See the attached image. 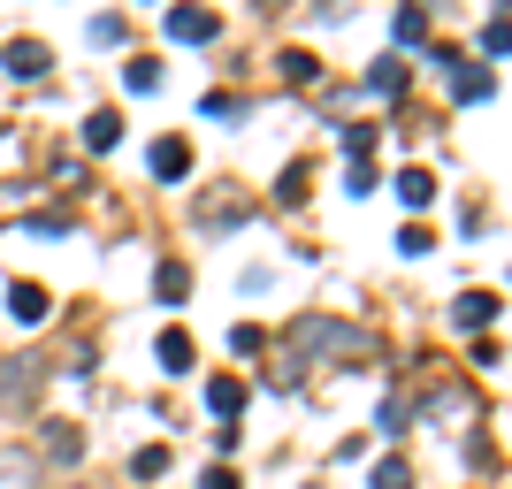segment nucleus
<instances>
[{
	"mask_svg": "<svg viewBox=\"0 0 512 489\" xmlns=\"http://www.w3.org/2000/svg\"><path fill=\"white\" fill-rule=\"evenodd\" d=\"M344 138V161H375V138H383V130L375 123H352V130H337Z\"/></svg>",
	"mask_w": 512,
	"mask_h": 489,
	"instance_id": "nucleus-20",
	"label": "nucleus"
},
{
	"mask_svg": "<svg viewBox=\"0 0 512 489\" xmlns=\"http://www.w3.org/2000/svg\"><path fill=\"white\" fill-rule=\"evenodd\" d=\"M390 39H398V46H421V39H428V8H398Z\"/></svg>",
	"mask_w": 512,
	"mask_h": 489,
	"instance_id": "nucleus-22",
	"label": "nucleus"
},
{
	"mask_svg": "<svg viewBox=\"0 0 512 489\" xmlns=\"http://www.w3.org/2000/svg\"><path fill=\"white\" fill-rule=\"evenodd\" d=\"M505 46H512V16L497 8V16L482 23V54H490V62H505Z\"/></svg>",
	"mask_w": 512,
	"mask_h": 489,
	"instance_id": "nucleus-24",
	"label": "nucleus"
},
{
	"mask_svg": "<svg viewBox=\"0 0 512 489\" xmlns=\"http://www.w3.org/2000/svg\"><path fill=\"white\" fill-rule=\"evenodd\" d=\"M39 383H46V360H39V352L0 360V413H31V405H39Z\"/></svg>",
	"mask_w": 512,
	"mask_h": 489,
	"instance_id": "nucleus-2",
	"label": "nucleus"
},
{
	"mask_svg": "<svg viewBox=\"0 0 512 489\" xmlns=\"http://www.w3.org/2000/svg\"><path fill=\"white\" fill-rule=\"evenodd\" d=\"M260 344H268V329H253V321H237V329H230V352H260Z\"/></svg>",
	"mask_w": 512,
	"mask_h": 489,
	"instance_id": "nucleus-28",
	"label": "nucleus"
},
{
	"mask_svg": "<svg viewBox=\"0 0 512 489\" xmlns=\"http://www.w3.org/2000/svg\"><path fill=\"white\" fill-rule=\"evenodd\" d=\"M153 291L169 298V306H184V298H192V268H184V260H161V268H153Z\"/></svg>",
	"mask_w": 512,
	"mask_h": 489,
	"instance_id": "nucleus-14",
	"label": "nucleus"
},
{
	"mask_svg": "<svg viewBox=\"0 0 512 489\" xmlns=\"http://www.w3.org/2000/svg\"><path fill=\"white\" fill-rule=\"evenodd\" d=\"M367 352H375V337H367V329H352V321H329V314H299V321H291V367H283L276 383L291 390L314 360H367Z\"/></svg>",
	"mask_w": 512,
	"mask_h": 489,
	"instance_id": "nucleus-1",
	"label": "nucleus"
},
{
	"mask_svg": "<svg viewBox=\"0 0 512 489\" xmlns=\"http://www.w3.org/2000/svg\"><path fill=\"white\" fill-rule=\"evenodd\" d=\"M367 92H375V100H398V92H406V54H375V62H367Z\"/></svg>",
	"mask_w": 512,
	"mask_h": 489,
	"instance_id": "nucleus-10",
	"label": "nucleus"
},
{
	"mask_svg": "<svg viewBox=\"0 0 512 489\" xmlns=\"http://www.w3.org/2000/svg\"><path fill=\"white\" fill-rule=\"evenodd\" d=\"M367 489H413V459H375V474H367Z\"/></svg>",
	"mask_w": 512,
	"mask_h": 489,
	"instance_id": "nucleus-18",
	"label": "nucleus"
},
{
	"mask_svg": "<svg viewBox=\"0 0 512 489\" xmlns=\"http://www.w3.org/2000/svg\"><path fill=\"white\" fill-rule=\"evenodd\" d=\"M0 69H8L16 85H39L46 69H54V46H46V39H8V46H0Z\"/></svg>",
	"mask_w": 512,
	"mask_h": 489,
	"instance_id": "nucleus-4",
	"label": "nucleus"
},
{
	"mask_svg": "<svg viewBox=\"0 0 512 489\" xmlns=\"http://www.w3.org/2000/svg\"><path fill=\"white\" fill-rule=\"evenodd\" d=\"M283 77H291V85H321V62H314V54H306V46H291V54H283Z\"/></svg>",
	"mask_w": 512,
	"mask_h": 489,
	"instance_id": "nucleus-21",
	"label": "nucleus"
},
{
	"mask_svg": "<svg viewBox=\"0 0 512 489\" xmlns=\"http://www.w3.org/2000/svg\"><path fill=\"white\" fill-rule=\"evenodd\" d=\"M497 314H505V298H497V291H459V298H451V329H467V337H490Z\"/></svg>",
	"mask_w": 512,
	"mask_h": 489,
	"instance_id": "nucleus-6",
	"label": "nucleus"
},
{
	"mask_svg": "<svg viewBox=\"0 0 512 489\" xmlns=\"http://www.w3.org/2000/svg\"><path fill=\"white\" fill-rule=\"evenodd\" d=\"M8 314H16L23 329H39V321L54 314V298H46V283H31V276H23V283H8Z\"/></svg>",
	"mask_w": 512,
	"mask_h": 489,
	"instance_id": "nucleus-8",
	"label": "nucleus"
},
{
	"mask_svg": "<svg viewBox=\"0 0 512 489\" xmlns=\"http://www.w3.org/2000/svg\"><path fill=\"white\" fill-rule=\"evenodd\" d=\"M344 184H352V192L367 199V192H375V161H352V169H344Z\"/></svg>",
	"mask_w": 512,
	"mask_h": 489,
	"instance_id": "nucleus-29",
	"label": "nucleus"
},
{
	"mask_svg": "<svg viewBox=\"0 0 512 489\" xmlns=\"http://www.w3.org/2000/svg\"><path fill=\"white\" fill-rule=\"evenodd\" d=\"M39 436H46V444H39L46 467H77V459H85V428H77V421H46Z\"/></svg>",
	"mask_w": 512,
	"mask_h": 489,
	"instance_id": "nucleus-7",
	"label": "nucleus"
},
{
	"mask_svg": "<svg viewBox=\"0 0 512 489\" xmlns=\"http://www.w3.org/2000/svg\"><path fill=\"white\" fill-rule=\"evenodd\" d=\"M161 31H169L176 46H214V39H222V16H214V8H169Z\"/></svg>",
	"mask_w": 512,
	"mask_h": 489,
	"instance_id": "nucleus-5",
	"label": "nucleus"
},
{
	"mask_svg": "<svg viewBox=\"0 0 512 489\" xmlns=\"http://www.w3.org/2000/svg\"><path fill=\"white\" fill-rule=\"evenodd\" d=\"M130 474H138V482H161V474H169V444H138L130 451Z\"/></svg>",
	"mask_w": 512,
	"mask_h": 489,
	"instance_id": "nucleus-19",
	"label": "nucleus"
},
{
	"mask_svg": "<svg viewBox=\"0 0 512 489\" xmlns=\"http://www.w3.org/2000/svg\"><path fill=\"white\" fill-rule=\"evenodd\" d=\"M153 352H161V367H169V375H184V367L199 360V352H192V337H184V329H161V344H153Z\"/></svg>",
	"mask_w": 512,
	"mask_h": 489,
	"instance_id": "nucleus-17",
	"label": "nucleus"
},
{
	"mask_svg": "<svg viewBox=\"0 0 512 489\" xmlns=\"http://www.w3.org/2000/svg\"><path fill=\"white\" fill-rule=\"evenodd\" d=\"M245 398H253V390L237 383V375H214V383H207V413H214V421H222V428H230L237 413H245Z\"/></svg>",
	"mask_w": 512,
	"mask_h": 489,
	"instance_id": "nucleus-9",
	"label": "nucleus"
},
{
	"mask_svg": "<svg viewBox=\"0 0 512 489\" xmlns=\"http://www.w3.org/2000/svg\"><path fill=\"white\" fill-rule=\"evenodd\" d=\"M398 253H406V260H428V253H436V230H428V222H406V230H398Z\"/></svg>",
	"mask_w": 512,
	"mask_h": 489,
	"instance_id": "nucleus-25",
	"label": "nucleus"
},
{
	"mask_svg": "<svg viewBox=\"0 0 512 489\" xmlns=\"http://www.w3.org/2000/svg\"><path fill=\"white\" fill-rule=\"evenodd\" d=\"M497 92V69H451V100L474 107V100H490Z\"/></svg>",
	"mask_w": 512,
	"mask_h": 489,
	"instance_id": "nucleus-13",
	"label": "nucleus"
},
{
	"mask_svg": "<svg viewBox=\"0 0 512 489\" xmlns=\"http://www.w3.org/2000/svg\"><path fill=\"white\" fill-rule=\"evenodd\" d=\"M0 489H39V459L31 451H0Z\"/></svg>",
	"mask_w": 512,
	"mask_h": 489,
	"instance_id": "nucleus-15",
	"label": "nucleus"
},
{
	"mask_svg": "<svg viewBox=\"0 0 512 489\" xmlns=\"http://www.w3.org/2000/svg\"><path fill=\"white\" fill-rule=\"evenodd\" d=\"M398 199H406V207H436V176H428L421 161H413V169H398Z\"/></svg>",
	"mask_w": 512,
	"mask_h": 489,
	"instance_id": "nucleus-16",
	"label": "nucleus"
},
{
	"mask_svg": "<svg viewBox=\"0 0 512 489\" xmlns=\"http://www.w3.org/2000/svg\"><path fill=\"white\" fill-rule=\"evenodd\" d=\"M306 184H314V169H306V161H291V169L276 176V199H283V207H299V199H306Z\"/></svg>",
	"mask_w": 512,
	"mask_h": 489,
	"instance_id": "nucleus-23",
	"label": "nucleus"
},
{
	"mask_svg": "<svg viewBox=\"0 0 512 489\" xmlns=\"http://www.w3.org/2000/svg\"><path fill=\"white\" fill-rule=\"evenodd\" d=\"M153 176H161V184H184V176H192V138H161V146H153Z\"/></svg>",
	"mask_w": 512,
	"mask_h": 489,
	"instance_id": "nucleus-11",
	"label": "nucleus"
},
{
	"mask_svg": "<svg viewBox=\"0 0 512 489\" xmlns=\"http://www.w3.org/2000/svg\"><path fill=\"white\" fill-rule=\"evenodd\" d=\"M199 489H237V467H207V474H199Z\"/></svg>",
	"mask_w": 512,
	"mask_h": 489,
	"instance_id": "nucleus-30",
	"label": "nucleus"
},
{
	"mask_svg": "<svg viewBox=\"0 0 512 489\" xmlns=\"http://www.w3.org/2000/svg\"><path fill=\"white\" fill-rule=\"evenodd\" d=\"M85 31H92V46H123V39H130V23H123V16H92Z\"/></svg>",
	"mask_w": 512,
	"mask_h": 489,
	"instance_id": "nucleus-27",
	"label": "nucleus"
},
{
	"mask_svg": "<svg viewBox=\"0 0 512 489\" xmlns=\"http://www.w3.org/2000/svg\"><path fill=\"white\" fill-rule=\"evenodd\" d=\"M123 146V115H115V107H92L85 115V153H115Z\"/></svg>",
	"mask_w": 512,
	"mask_h": 489,
	"instance_id": "nucleus-12",
	"label": "nucleus"
},
{
	"mask_svg": "<svg viewBox=\"0 0 512 489\" xmlns=\"http://www.w3.org/2000/svg\"><path fill=\"white\" fill-rule=\"evenodd\" d=\"M123 85H130V92H161V62H146V54H138V62L123 69Z\"/></svg>",
	"mask_w": 512,
	"mask_h": 489,
	"instance_id": "nucleus-26",
	"label": "nucleus"
},
{
	"mask_svg": "<svg viewBox=\"0 0 512 489\" xmlns=\"http://www.w3.org/2000/svg\"><path fill=\"white\" fill-rule=\"evenodd\" d=\"M245 214H253V199L237 192V184H214L207 199H192V222H199V230H230V222H245Z\"/></svg>",
	"mask_w": 512,
	"mask_h": 489,
	"instance_id": "nucleus-3",
	"label": "nucleus"
}]
</instances>
